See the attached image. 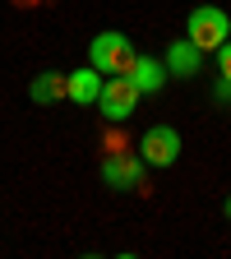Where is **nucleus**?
<instances>
[{
  "instance_id": "f257e3e1",
  "label": "nucleus",
  "mask_w": 231,
  "mask_h": 259,
  "mask_svg": "<svg viewBox=\"0 0 231 259\" xmlns=\"http://www.w3.org/2000/svg\"><path fill=\"white\" fill-rule=\"evenodd\" d=\"M134 42H129L125 37V32H97V37L88 42V65H93V70L97 74H125L129 70V65H134Z\"/></svg>"
},
{
  "instance_id": "f03ea898",
  "label": "nucleus",
  "mask_w": 231,
  "mask_h": 259,
  "mask_svg": "<svg viewBox=\"0 0 231 259\" xmlns=\"http://www.w3.org/2000/svg\"><path fill=\"white\" fill-rule=\"evenodd\" d=\"M185 37L199 47L204 56L217 51V47L231 37V14L217 10V5H194V10H190V23H185Z\"/></svg>"
},
{
  "instance_id": "7ed1b4c3",
  "label": "nucleus",
  "mask_w": 231,
  "mask_h": 259,
  "mask_svg": "<svg viewBox=\"0 0 231 259\" xmlns=\"http://www.w3.org/2000/svg\"><path fill=\"white\" fill-rule=\"evenodd\" d=\"M144 157L139 153H107L102 157V185L107 190H116V194H148V185H144Z\"/></svg>"
},
{
  "instance_id": "20e7f679",
  "label": "nucleus",
  "mask_w": 231,
  "mask_h": 259,
  "mask_svg": "<svg viewBox=\"0 0 231 259\" xmlns=\"http://www.w3.org/2000/svg\"><path fill=\"white\" fill-rule=\"evenodd\" d=\"M139 88H134V79L129 74H107L102 79V93H97V111H102L111 125H125L129 116H134V107H139Z\"/></svg>"
},
{
  "instance_id": "39448f33",
  "label": "nucleus",
  "mask_w": 231,
  "mask_h": 259,
  "mask_svg": "<svg viewBox=\"0 0 231 259\" xmlns=\"http://www.w3.org/2000/svg\"><path fill=\"white\" fill-rule=\"evenodd\" d=\"M144 167H176L180 162V130L176 125H148L139 139Z\"/></svg>"
},
{
  "instance_id": "423d86ee",
  "label": "nucleus",
  "mask_w": 231,
  "mask_h": 259,
  "mask_svg": "<svg viewBox=\"0 0 231 259\" xmlns=\"http://www.w3.org/2000/svg\"><path fill=\"white\" fill-rule=\"evenodd\" d=\"M102 79H107V74H97L93 65H79V70H70V74H65V97H70L74 107H97Z\"/></svg>"
},
{
  "instance_id": "0eeeda50",
  "label": "nucleus",
  "mask_w": 231,
  "mask_h": 259,
  "mask_svg": "<svg viewBox=\"0 0 231 259\" xmlns=\"http://www.w3.org/2000/svg\"><path fill=\"white\" fill-rule=\"evenodd\" d=\"M204 70V51L194 47L190 37H176L171 47H167V74L171 79H194Z\"/></svg>"
},
{
  "instance_id": "6e6552de",
  "label": "nucleus",
  "mask_w": 231,
  "mask_h": 259,
  "mask_svg": "<svg viewBox=\"0 0 231 259\" xmlns=\"http://www.w3.org/2000/svg\"><path fill=\"white\" fill-rule=\"evenodd\" d=\"M129 79H134V88L139 93H162V88H167V60H157V56H134V65H129V70H125Z\"/></svg>"
},
{
  "instance_id": "1a4fd4ad",
  "label": "nucleus",
  "mask_w": 231,
  "mask_h": 259,
  "mask_svg": "<svg viewBox=\"0 0 231 259\" xmlns=\"http://www.w3.org/2000/svg\"><path fill=\"white\" fill-rule=\"evenodd\" d=\"M28 97H32L37 107H56L60 97H65V74H56V70H42L37 79L28 83Z\"/></svg>"
},
{
  "instance_id": "9d476101",
  "label": "nucleus",
  "mask_w": 231,
  "mask_h": 259,
  "mask_svg": "<svg viewBox=\"0 0 231 259\" xmlns=\"http://www.w3.org/2000/svg\"><path fill=\"white\" fill-rule=\"evenodd\" d=\"M213 56H217V74H222V79H231V37H226Z\"/></svg>"
},
{
  "instance_id": "9b49d317",
  "label": "nucleus",
  "mask_w": 231,
  "mask_h": 259,
  "mask_svg": "<svg viewBox=\"0 0 231 259\" xmlns=\"http://www.w3.org/2000/svg\"><path fill=\"white\" fill-rule=\"evenodd\" d=\"M213 97H217L222 107H231V79H222V74H217V83H213Z\"/></svg>"
},
{
  "instance_id": "f8f14e48",
  "label": "nucleus",
  "mask_w": 231,
  "mask_h": 259,
  "mask_svg": "<svg viewBox=\"0 0 231 259\" xmlns=\"http://www.w3.org/2000/svg\"><path fill=\"white\" fill-rule=\"evenodd\" d=\"M222 208H226V218H231V194H226V204H222Z\"/></svg>"
}]
</instances>
